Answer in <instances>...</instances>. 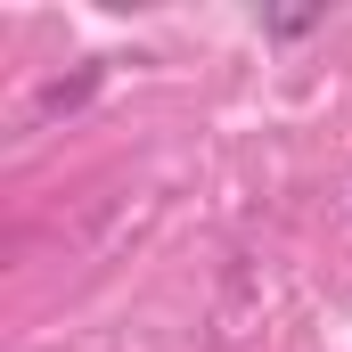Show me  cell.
<instances>
[{
	"mask_svg": "<svg viewBox=\"0 0 352 352\" xmlns=\"http://www.w3.org/2000/svg\"><path fill=\"white\" fill-rule=\"evenodd\" d=\"M320 16H263V33H278V41H295V33H311Z\"/></svg>",
	"mask_w": 352,
	"mask_h": 352,
	"instance_id": "obj_1",
	"label": "cell"
}]
</instances>
